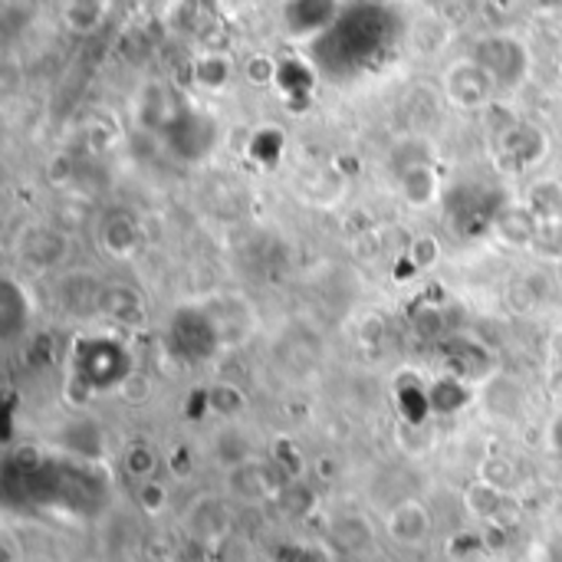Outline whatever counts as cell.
<instances>
[{
    "instance_id": "32",
    "label": "cell",
    "mask_w": 562,
    "mask_h": 562,
    "mask_svg": "<svg viewBox=\"0 0 562 562\" xmlns=\"http://www.w3.org/2000/svg\"><path fill=\"white\" fill-rule=\"evenodd\" d=\"M277 73H280V63L270 60V56H264V53L251 56L247 66H244V76H247L254 86H270V82H277Z\"/></svg>"
},
{
    "instance_id": "41",
    "label": "cell",
    "mask_w": 562,
    "mask_h": 562,
    "mask_svg": "<svg viewBox=\"0 0 562 562\" xmlns=\"http://www.w3.org/2000/svg\"><path fill=\"white\" fill-rule=\"evenodd\" d=\"M123 392H126V398H129V401H142V398L149 395V385H145V379L132 375V379L123 385Z\"/></svg>"
},
{
    "instance_id": "8",
    "label": "cell",
    "mask_w": 562,
    "mask_h": 562,
    "mask_svg": "<svg viewBox=\"0 0 562 562\" xmlns=\"http://www.w3.org/2000/svg\"><path fill=\"white\" fill-rule=\"evenodd\" d=\"M184 526L188 533L197 539V542H220L223 536L231 533V513L223 507L217 497H197L191 507H188V516H184Z\"/></svg>"
},
{
    "instance_id": "4",
    "label": "cell",
    "mask_w": 562,
    "mask_h": 562,
    "mask_svg": "<svg viewBox=\"0 0 562 562\" xmlns=\"http://www.w3.org/2000/svg\"><path fill=\"white\" fill-rule=\"evenodd\" d=\"M444 89H447V99L461 108H481L494 99L497 92V82L490 79V73L471 56V60H458L451 69L444 76Z\"/></svg>"
},
{
    "instance_id": "34",
    "label": "cell",
    "mask_w": 562,
    "mask_h": 562,
    "mask_svg": "<svg viewBox=\"0 0 562 562\" xmlns=\"http://www.w3.org/2000/svg\"><path fill=\"white\" fill-rule=\"evenodd\" d=\"M273 464H280L286 474H293V477H299L303 474V458H299V451H296V444L293 440H277L273 444Z\"/></svg>"
},
{
    "instance_id": "26",
    "label": "cell",
    "mask_w": 562,
    "mask_h": 562,
    "mask_svg": "<svg viewBox=\"0 0 562 562\" xmlns=\"http://www.w3.org/2000/svg\"><path fill=\"white\" fill-rule=\"evenodd\" d=\"M63 251H66V241L56 231H34L24 241V260L37 264V267H50V264L63 260Z\"/></svg>"
},
{
    "instance_id": "11",
    "label": "cell",
    "mask_w": 562,
    "mask_h": 562,
    "mask_svg": "<svg viewBox=\"0 0 562 562\" xmlns=\"http://www.w3.org/2000/svg\"><path fill=\"white\" fill-rule=\"evenodd\" d=\"M99 244L105 254L112 257H132V251L139 247V220L126 210H112L102 228H99Z\"/></svg>"
},
{
    "instance_id": "14",
    "label": "cell",
    "mask_w": 562,
    "mask_h": 562,
    "mask_svg": "<svg viewBox=\"0 0 562 562\" xmlns=\"http://www.w3.org/2000/svg\"><path fill=\"white\" fill-rule=\"evenodd\" d=\"M329 539L340 546L346 555H359L366 549H372L375 542V533H372V523L359 513H346L340 520H332L329 526Z\"/></svg>"
},
{
    "instance_id": "38",
    "label": "cell",
    "mask_w": 562,
    "mask_h": 562,
    "mask_svg": "<svg viewBox=\"0 0 562 562\" xmlns=\"http://www.w3.org/2000/svg\"><path fill=\"white\" fill-rule=\"evenodd\" d=\"M0 562H24L21 546H17V539H14L11 533L0 536Z\"/></svg>"
},
{
    "instance_id": "45",
    "label": "cell",
    "mask_w": 562,
    "mask_h": 562,
    "mask_svg": "<svg viewBox=\"0 0 562 562\" xmlns=\"http://www.w3.org/2000/svg\"><path fill=\"white\" fill-rule=\"evenodd\" d=\"M559 79H562V63H559Z\"/></svg>"
},
{
    "instance_id": "28",
    "label": "cell",
    "mask_w": 562,
    "mask_h": 562,
    "mask_svg": "<svg viewBox=\"0 0 562 562\" xmlns=\"http://www.w3.org/2000/svg\"><path fill=\"white\" fill-rule=\"evenodd\" d=\"M155 468H158V458H155V451H152L149 444H132L129 451H126V471H129L132 477L152 481Z\"/></svg>"
},
{
    "instance_id": "2",
    "label": "cell",
    "mask_w": 562,
    "mask_h": 562,
    "mask_svg": "<svg viewBox=\"0 0 562 562\" xmlns=\"http://www.w3.org/2000/svg\"><path fill=\"white\" fill-rule=\"evenodd\" d=\"M76 375L86 388H123L132 379V362L119 343L79 340L76 343Z\"/></svg>"
},
{
    "instance_id": "3",
    "label": "cell",
    "mask_w": 562,
    "mask_h": 562,
    "mask_svg": "<svg viewBox=\"0 0 562 562\" xmlns=\"http://www.w3.org/2000/svg\"><path fill=\"white\" fill-rule=\"evenodd\" d=\"M474 60L490 73V79L497 82V89H516L526 76L529 56L523 50L520 40L513 37H490L477 47Z\"/></svg>"
},
{
    "instance_id": "23",
    "label": "cell",
    "mask_w": 562,
    "mask_h": 562,
    "mask_svg": "<svg viewBox=\"0 0 562 562\" xmlns=\"http://www.w3.org/2000/svg\"><path fill=\"white\" fill-rule=\"evenodd\" d=\"M395 398H398V411L405 414V421L418 424L424 421V414L431 411V401H427V388H421V382L408 372L395 382Z\"/></svg>"
},
{
    "instance_id": "22",
    "label": "cell",
    "mask_w": 562,
    "mask_h": 562,
    "mask_svg": "<svg viewBox=\"0 0 562 562\" xmlns=\"http://www.w3.org/2000/svg\"><path fill=\"white\" fill-rule=\"evenodd\" d=\"M27 322V293L17 280L0 283V329L4 335H14Z\"/></svg>"
},
{
    "instance_id": "36",
    "label": "cell",
    "mask_w": 562,
    "mask_h": 562,
    "mask_svg": "<svg viewBox=\"0 0 562 562\" xmlns=\"http://www.w3.org/2000/svg\"><path fill=\"white\" fill-rule=\"evenodd\" d=\"M414 329H418V335H437V332H444V312L437 306H421V312L414 316Z\"/></svg>"
},
{
    "instance_id": "44",
    "label": "cell",
    "mask_w": 562,
    "mask_h": 562,
    "mask_svg": "<svg viewBox=\"0 0 562 562\" xmlns=\"http://www.w3.org/2000/svg\"><path fill=\"white\" fill-rule=\"evenodd\" d=\"M319 474H322V477H332V474H335V468H332V461H329V458H325V461H319Z\"/></svg>"
},
{
    "instance_id": "27",
    "label": "cell",
    "mask_w": 562,
    "mask_h": 562,
    "mask_svg": "<svg viewBox=\"0 0 562 562\" xmlns=\"http://www.w3.org/2000/svg\"><path fill=\"white\" fill-rule=\"evenodd\" d=\"M244 405H247L244 392H241L238 385H231V382H217V385L207 388V408H210L214 414H220V418H234V414H241Z\"/></svg>"
},
{
    "instance_id": "12",
    "label": "cell",
    "mask_w": 562,
    "mask_h": 562,
    "mask_svg": "<svg viewBox=\"0 0 562 562\" xmlns=\"http://www.w3.org/2000/svg\"><path fill=\"white\" fill-rule=\"evenodd\" d=\"M108 319H116L123 325H142L145 322V303L136 290L123 286V283H108L99 290V303H95Z\"/></svg>"
},
{
    "instance_id": "31",
    "label": "cell",
    "mask_w": 562,
    "mask_h": 562,
    "mask_svg": "<svg viewBox=\"0 0 562 562\" xmlns=\"http://www.w3.org/2000/svg\"><path fill=\"white\" fill-rule=\"evenodd\" d=\"M280 503H283V510L286 513H293V516H303V513H309V507H312V494L299 484V481H293V484H283V490H280V497H277Z\"/></svg>"
},
{
    "instance_id": "5",
    "label": "cell",
    "mask_w": 562,
    "mask_h": 562,
    "mask_svg": "<svg viewBox=\"0 0 562 562\" xmlns=\"http://www.w3.org/2000/svg\"><path fill=\"white\" fill-rule=\"evenodd\" d=\"M546 132L533 123H516L510 129L500 132L497 139V158L507 171H523V168H533L546 158Z\"/></svg>"
},
{
    "instance_id": "24",
    "label": "cell",
    "mask_w": 562,
    "mask_h": 562,
    "mask_svg": "<svg viewBox=\"0 0 562 562\" xmlns=\"http://www.w3.org/2000/svg\"><path fill=\"white\" fill-rule=\"evenodd\" d=\"M214 458H217V464L238 471L254 461V447H251L247 434H241V431H220L214 440Z\"/></svg>"
},
{
    "instance_id": "17",
    "label": "cell",
    "mask_w": 562,
    "mask_h": 562,
    "mask_svg": "<svg viewBox=\"0 0 562 562\" xmlns=\"http://www.w3.org/2000/svg\"><path fill=\"white\" fill-rule=\"evenodd\" d=\"M398 188H401V197H405L411 207H427V204L440 194V181H437V175H434L431 165H418V168L401 171Z\"/></svg>"
},
{
    "instance_id": "1",
    "label": "cell",
    "mask_w": 562,
    "mask_h": 562,
    "mask_svg": "<svg viewBox=\"0 0 562 562\" xmlns=\"http://www.w3.org/2000/svg\"><path fill=\"white\" fill-rule=\"evenodd\" d=\"M503 194L487 184H455L444 194V214L451 217L455 231L464 238H477L487 228L494 231V220L503 210Z\"/></svg>"
},
{
    "instance_id": "30",
    "label": "cell",
    "mask_w": 562,
    "mask_h": 562,
    "mask_svg": "<svg viewBox=\"0 0 562 562\" xmlns=\"http://www.w3.org/2000/svg\"><path fill=\"white\" fill-rule=\"evenodd\" d=\"M437 254H440L437 238L421 234V238H414V244H411V251H408V260H411V267H414V270H427V267H434V264H437Z\"/></svg>"
},
{
    "instance_id": "21",
    "label": "cell",
    "mask_w": 562,
    "mask_h": 562,
    "mask_svg": "<svg viewBox=\"0 0 562 562\" xmlns=\"http://www.w3.org/2000/svg\"><path fill=\"white\" fill-rule=\"evenodd\" d=\"M105 14H108V8L102 4V0H73V4L63 8L66 27H69L73 34H79V37H89V34L102 30Z\"/></svg>"
},
{
    "instance_id": "6",
    "label": "cell",
    "mask_w": 562,
    "mask_h": 562,
    "mask_svg": "<svg viewBox=\"0 0 562 562\" xmlns=\"http://www.w3.org/2000/svg\"><path fill=\"white\" fill-rule=\"evenodd\" d=\"M171 343L188 359H204L217 349V325L210 309H181L171 325Z\"/></svg>"
},
{
    "instance_id": "35",
    "label": "cell",
    "mask_w": 562,
    "mask_h": 562,
    "mask_svg": "<svg viewBox=\"0 0 562 562\" xmlns=\"http://www.w3.org/2000/svg\"><path fill=\"white\" fill-rule=\"evenodd\" d=\"M139 503H142V510H145V513L158 516V513L168 507V490H165V484H158V481H145V484H142V490H139Z\"/></svg>"
},
{
    "instance_id": "18",
    "label": "cell",
    "mask_w": 562,
    "mask_h": 562,
    "mask_svg": "<svg viewBox=\"0 0 562 562\" xmlns=\"http://www.w3.org/2000/svg\"><path fill=\"white\" fill-rule=\"evenodd\" d=\"M526 207L539 223L546 220H562V181L555 178H539L526 191Z\"/></svg>"
},
{
    "instance_id": "20",
    "label": "cell",
    "mask_w": 562,
    "mask_h": 562,
    "mask_svg": "<svg viewBox=\"0 0 562 562\" xmlns=\"http://www.w3.org/2000/svg\"><path fill=\"white\" fill-rule=\"evenodd\" d=\"M277 86L286 99H309L312 86H316V69L296 56L280 60V73H277Z\"/></svg>"
},
{
    "instance_id": "39",
    "label": "cell",
    "mask_w": 562,
    "mask_h": 562,
    "mask_svg": "<svg viewBox=\"0 0 562 562\" xmlns=\"http://www.w3.org/2000/svg\"><path fill=\"white\" fill-rule=\"evenodd\" d=\"M171 474H175V477H188V474H191V451H184V447H175V455H171Z\"/></svg>"
},
{
    "instance_id": "40",
    "label": "cell",
    "mask_w": 562,
    "mask_h": 562,
    "mask_svg": "<svg viewBox=\"0 0 562 562\" xmlns=\"http://www.w3.org/2000/svg\"><path fill=\"white\" fill-rule=\"evenodd\" d=\"M286 562H329V559L319 549H312V546H293Z\"/></svg>"
},
{
    "instance_id": "13",
    "label": "cell",
    "mask_w": 562,
    "mask_h": 562,
    "mask_svg": "<svg viewBox=\"0 0 562 562\" xmlns=\"http://www.w3.org/2000/svg\"><path fill=\"white\" fill-rule=\"evenodd\" d=\"M231 487L241 497H247V500H277L280 490H283L280 477L273 474V468H267L260 461H251V464L238 468L234 477H231Z\"/></svg>"
},
{
    "instance_id": "37",
    "label": "cell",
    "mask_w": 562,
    "mask_h": 562,
    "mask_svg": "<svg viewBox=\"0 0 562 562\" xmlns=\"http://www.w3.org/2000/svg\"><path fill=\"white\" fill-rule=\"evenodd\" d=\"M539 562H562V529H555V533L542 542Z\"/></svg>"
},
{
    "instance_id": "25",
    "label": "cell",
    "mask_w": 562,
    "mask_h": 562,
    "mask_svg": "<svg viewBox=\"0 0 562 562\" xmlns=\"http://www.w3.org/2000/svg\"><path fill=\"white\" fill-rule=\"evenodd\" d=\"M283 149H286V139H283V132L273 129V126L254 132L251 142H247V155H251L260 168H277L280 158H283Z\"/></svg>"
},
{
    "instance_id": "29",
    "label": "cell",
    "mask_w": 562,
    "mask_h": 562,
    "mask_svg": "<svg viewBox=\"0 0 562 562\" xmlns=\"http://www.w3.org/2000/svg\"><path fill=\"white\" fill-rule=\"evenodd\" d=\"M533 251H536L539 257H562V220H546V223H539L536 241H533Z\"/></svg>"
},
{
    "instance_id": "33",
    "label": "cell",
    "mask_w": 562,
    "mask_h": 562,
    "mask_svg": "<svg viewBox=\"0 0 562 562\" xmlns=\"http://www.w3.org/2000/svg\"><path fill=\"white\" fill-rule=\"evenodd\" d=\"M513 477H516V471H513V464L503 461V458H494V461H487V464L481 468V481L490 484V487H497V490H507V487L513 484Z\"/></svg>"
},
{
    "instance_id": "15",
    "label": "cell",
    "mask_w": 562,
    "mask_h": 562,
    "mask_svg": "<svg viewBox=\"0 0 562 562\" xmlns=\"http://www.w3.org/2000/svg\"><path fill=\"white\" fill-rule=\"evenodd\" d=\"M283 14H286V27L296 37H312L322 27H329L335 14H343V8L340 4H290L283 8Z\"/></svg>"
},
{
    "instance_id": "7",
    "label": "cell",
    "mask_w": 562,
    "mask_h": 562,
    "mask_svg": "<svg viewBox=\"0 0 562 562\" xmlns=\"http://www.w3.org/2000/svg\"><path fill=\"white\" fill-rule=\"evenodd\" d=\"M431 529H434L431 510H427L424 503H418V500H405V503H398V507L388 513V520H385V533L392 536V542L408 546V549H411V546L427 542Z\"/></svg>"
},
{
    "instance_id": "9",
    "label": "cell",
    "mask_w": 562,
    "mask_h": 562,
    "mask_svg": "<svg viewBox=\"0 0 562 562\" xmlns=\"http://www.w3.org/2000/svg\"><path fill=\"white\" fill-rule=\"evenodd\" d=\"M464 507L471 516L487 520V523H510L516 520V500L507 490H497L484 481H474L464 490Z\"/></svg>"
},
{
    "instance_id": "19",
    "label": "cell",
    "mask_w": 562,
    "mask_h": 562,
    "mask_svg": "<svg viewBox=\"0 0 562 562\" xmlns=\"http://www.w3.org/2000/svg\"><path fill=\"white\" fill-rule=\"evenodd\" d=\"M234 79V60L223 53H204L194 63V86L204 92H220L228 89V82Z\"/></svg>"
},
{
    "instance_id": "16",
    "label": "cell",
    "mask_w": 562,
    "mask_h": 562,
    "mask_svg": "<svg viewBox=\"0 0 562 562\" xmlns=\"http://www.w3.org/2000/svg\"><path fill=\"white\" fill-rule=\"evenodd\" d=\"M427 401H431V411H437V414H458L461 408H468L474 401V392L468 388V382L444 375L427 388Z\"/></svg>"
},
{
    "instance_id": "42",
    "label": "cell",
    "mask_w": 562,
    "mask_h": 562,
    "mask_svg": "<svg viewBox=\"0 0 562 562\" xmlns=\"http://www.w3.org/2000/svg\"><path fill=\"white\" fill-rule=\"evenodd\" d=\"M549 444L555 447V451H562V411L549 421Z\"/></svg>"
},
{
    "instance_id": "10",
    "label": "cell",
    "mask_w": 562,
    "mask_h": 562,
    "mask_svg": "<svg viewBox=\"0 0 562 562\" xmlns=\"http://www.w3.org/2000/svg\"><path fill=\"white\" fill-rule=\"evenodd\" d=\"M536 231H539V220L533 217L526 204H507L494 220V234L507 247H533Z\"/></svg>"
},
{
    "instance_id": "43",
    "label": "cell",
    "mask_w": 562,
    "mask_h": 562,
    "mask_svg": "<svg viewBox=\"0 0 562 562\" xmlns=\"http://www.w3.org/2000/svg\"><path fill=\"white\" fill-rule=\"evenodd\" d=\"M56 165H60V168H56V171H50V181H53V184L69 181V158H66V155H60V158H56Z\"/></svg>"
}]
</instances>
